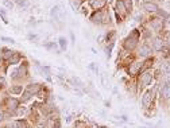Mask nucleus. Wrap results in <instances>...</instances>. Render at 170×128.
Wrapping results in <instances>:
<instances>
[{
  "label": "nucleus",
  "mask_w": 170,
  "mask_h": 128,
  "mask_svg": "<svg viewBox=\"0 0 170 128\" xmlns=\"http://www.w3.org/2000/svg\"><path fill=\"white\" fill-rule=\"evenodd\" d=\"M138 42H139V31L134 30L127 38H126L124 47L127 49V50H134V49L138 46Z\"/></svg>",
  "instance_id": "f257e3e1"
},
{
  "label": "nucleus",
  "mask_w": 170,
  "mask_h": 128,
  "mask_svg": "<svg viewBox=\"0 0 170 128\" xmlns=\"http://www.w3.org/2000/svg\"><path fill=\"white\" fill-rule=\"evenodd\" d=\"M91 20L93 23H107L105 14L103 12V11H96V12L91 16Z\"/></svg>",
  "instance_id": "f03ea898"
},
{
  "label": "nucleus",
  "mask_w": 170,
  "mask_h": 128,
  "mask_svg": "<svg viewBox=\"0 0 170 128\" xmlns=\"http://www.w3.org/2000/svg\"><path fill=\"white\" fill-rule=\"evenodd\" d=\"M152 81V73L150 70H146L145 73H142L140 75V84H142V86H147L151 84Z\"/></svg>",
  "instance_id": "7ed1b4c3"
},
{
  "label": "nucleus",
  "mask_w": 170,
  "mask_h": 128,
  "mask_svg": "<svg viewBox=\"0 0 170 128\" xmlns=\"http://www.w3.org/2000/svg\"><path fill=\"white\" fill-rule=\"evenodd\" d=\"M143 10L145 11H147V12H151V14H154V12H158V5L155 4V3H152V2H145L143 3Z\"/></svg>",
  "instance_id": "20e7f679"
},
{
  "label": "nucleus",
  "mask_w": 170,
  "mask_h": 128,
  "mask_svg": "<svg viewBox=\"0 0 170 128\" xmlns=\"http://www.w3.org/2000/svg\"><path fill=\"white\" fill-rule=\"evenodd\" d=\"M151 100H152V92L151 91L145 92V94H143V97H142V105H143V108H147L150 104H151Z\"/></svg>",
  "instance_id": "39448f33"
},
{
  "label": "nucleus",
  "mask_w": 170,
  "mask_h": 128,
  "mask_svg": "<svg viewBox=\"0 0 170 128\" xmlns=\"http://www.w3.org/2000/svg\"><path fill=\"white\" fill-rule=\"evenodd\" d=\"M116 12H117V15H119L120 18L126 16V14H127L126 7H124V4H123L122 0H117V2H116Z\"/></svg>",
  "instance_id": "423d86ee"
},
{
  "label": "nucleus",
  "mask_w": 170,
  "mask_h": 128,
  "mask_svg": "<svg viewBox=\"0 0 170 128\" xmlns=\"http://www.w3.org/2000/svg\"><path fill=\"white\" fill-rule=\"evenodd\" d=\"M151 53H152V49L150 47L149 45H146L145 43V45L140 46V49H139V55L140 57H149Z\"/></svg>",
  "instance_id": "0eeeda50"
},
{
  "label": "nucleus",
  "mask_w": 170,
  "mask_h": 128,
  "mask_svg": "<svg viewBox=\"0 0 170 128\" xmlns=\"http://www.w3.org/2000/svg\"><path fill=\"white\" fill-rule=\"evenodd\" d=\"M154 50H157V51H161L163 47H165V42H163V39L161 37H157L154 39Z\"/></svg>",
  "instance_id": "6e6552de"
},
{
  "label": "nucleus",
  "mask_w": 170,
  "mask_h": 128,
  "mask_svg": "<svg viewBox=\"0 0 170 128\" xmlns=\"http://www.w3.org/2000/svg\"><path fill=\"white\" fill-rule=\"evenodd\" d=\"M91 4H92V7H93L96 11H100L101 8H104V7H105L107 0H92Z\"/></svg>",
  "instance_id": "1a4fd4ad"
},
{
  "label": "nucleus",
  "mask_w": 170,
  "mask_h": 128,
  "mask_svg": "<svg viewBox=\"0 0 170 128\" xmlns=\"http://www.w3.org/2000/svg\"><path fill=\"white\" fill-rule=\"evenodd\" d=\"M150 24H151V28L154 31H159L161 28H162L163 20H161V19H152L151 22H150Z\"/></svg>",
  "instance_id": "9d476101"
},
{
  "label": "nucleus",
  "mask_w": 170,
  "mask_h": 128,
  "mask_svg": "<svg viewBox=\"0 0 170 128\" xmlns=\"http://www.w3.org/2000/svg\"><path fill=\"white\" fill-rule=\"evenodd\" d=\"M162 96L165 98H170V81H166L162 86Z\"/></svg>",
  "instance_id": "9b49d317"
},
{
  "label": "nucleus",
  "mask_w": 170,
  "mask_h": 128,
  "mask_svg": "<svg viewBox=\"0 0 170 128\" xmlns=\"http://www.w3.org/2000/svg\"><path fill=\"white\" fill-rule=\"evenodd\" d=\"M151 65H152V59H146L145 62L142 63V66H140L139 73H143V72H146V70H147V69H149Z\"/></svg>",
  "instance_id": "f8f14e48"
},
{
  "label": "nucleus",
  "mask_w": 170,
  "mask_h": 128,
  "mask_svg": "<svg viewBox=\"0 0 170 128\" xmlns=\"http://www.w3.org/2000/svg\"><path fill=\"white\" fill-rule=\"evenodd\" d=\"M19 61H21V54H18V53H15V51H14V54L10 57V63H11V65H16Z\"/></svg>",
  "instance_id": "ddd939ff"
},
{
  "label": "nucleus",
  "mask_w": 170,
  "mask_h": 128,
  "mask_svg": "<svg viewBox=\"0 0 170 128\" xmlns=\"http://www.w3.org/2000/svg\"><path fill=\"white\" fill-rule=\"evenodd\" d=\"M23 91V88H22V85H15V86H11V89H10V92L12 93V94H21Z\"/></svg>",
  "instance_id": "4468645a"
},
{
  "label": "nucleus",
  "mask_w": 170,
  "mask_h": 128,
  "mask_svg": "<svg viewBox=\"0 0 170 128\" xmlns=\"http://www.w3.org/2000/svg\"><path fill=\"white\" fill-rule=\"evenodd\" d=\"M8 108L10 109H16L18 108V100L14 97H11L10 100H8Z\"/></svg>",
  "instance_id": "2eb2a0df"
},
{
  "label": "nucleus",
  "mask_w": 170,
  "mask_h": 128,
  "mask_svg": "<svg viewBox=\"0 0 170 128\" xmlns=\"http://www.w3.org/2000/svg\"><path fill=\"white\" fill-rule=\"evenodd\" d=\"M14 127L15 128H27V121L26 120H16L14 123Z\"/></svg>",
  "instance_id": "dca6fc26"
},
{
  "label": "nucleus",
  "mask_w": 170,
  "mask_h": 128,
  "mask_svg": "<svg viewBox=\"0 0 170 128\" xmlns=\"http://www.w3.org/2000/svg\"><path fill=\"white\" fill-rule=\"evenodd\" d=\"M122 2L126 7V11H127V12H131L132 11V0H122Z\"/></svg>",
  "instance_id": "f3484780"
},
{
  "label": "nucleus",
  "mask_w": 170,
  "mask_h": 128,
  "mask_svg": "<svg viewBox=\"0 0 170 128\" xmlns=\"http://www.w3.org/2000/svg\"><path fill=\"white\" fill-rule=\"evenodd\" d=\"M70 5L73 7V10H79L81 7V0H70Z\"/></svg>",
  "instance_id": "a211bd4d"
},
{
  "label": "nucleus",
  "mask_w": 170,
  "mask_h": 128,
  "mask_svg": "<svg viewBox=\"0 0 170 128\" xmlns=\"http://www.w3.org/2000/svg\"><path fill=\"white\" fill-rule=\"evenodd\" d=\"M58 12H59V7H58V5H56V7H53V8H51V11H50L51 16H54V18H56V19H58Z\"/></svg>",
  "instance_id": "6ab92c4d"
},
{
  "label": "nucleus",
  "mask_w": 170,
  "mask_h": 128,
  "mask_svg": "<svg viewBox=\"0 0 170 128\" xmlns=\"http://www.w3.org/2000/svg\"><path fill=\"white\" fill-rule=\"evenodd\" d=\"M58 42H59V46H61L62 50H66V47H68V40H66L65 38H59Z\"/></svg>",
  "instance_id": "aec40b11"
},
{
  "label": "nucleus",
  "mask_w": 170,
  "mask_h": 128,
  "mask_svg": "<svg viewBox=\"0 0 170 128\" xmlns=\"http://www.w3.org/2000/svg\"><path fill=\"white\" fill-rule=\"evenodd\" d=\"M162 39H163V42H166L170 45V31H165V33H163Z\"/></svg>",
  "instance_id": "412c9836"
},
{
  "label": "nucleus",
  "mask_w": 170,
  "mask_h": 128,
  "mask_svg": "<svg viewBox=\"0 0 170 128\" xmlns=\"http://www.w3.org/2000/svg\"><path fill=\"white\" fill-rule=\"evenodd\" d=\"M31 96H33V93H31L30 91H28V89H27V91H26L24 93H23V97H22V101H27L28 100V98H30L31 97Z\"/></svg>",
  "instance_id": "4be33fe9"
},
{
  "label": "nucleus",
  "mask_w": 170,
  "mask_h": 128,
  "mask_svg": "<svg viewBox=\"0 0 170 128\" xmlns=\"http://www.w3.org/2000/svg\"><path fill=\"white\" fill-rule=\"evenodd\" d=\"M19 73H21V75H26V73H27V65H26V63H23V68L21 66Z\"/></svg>",
  "instance_id": "5701e85b"
},
{
  "label": "nucleus",
  "mask_w": 170,
  "mask_h": 128,
  "mask_svg": "<svg viewBox=\"0 0 170 128\" xmlns=\"http://www.w3.org/2000/svg\"><path fill=\"white\" fill-rule=\"evenodd\" d=\"M0 16H2V19H3V22L7 24L8 23V19H7V15H5V12H4V10H0Z\"/></svg>",
  "instance_id": "b1692460"
},
{
  "label": "nucleus",
  "mask_w": 170,
  "mask_h": 128,
  "mask_svg": "<svg viewBox=\"0 0 170 128\" xmlns=\"http://www.w3.org/2000/svg\"><path fill=\"white\" fill-rule=\"evenodd\" d=\"M16 4L21 7H26L27 5V0H16Z\"/></svg>",
  "instance_id": "393cba45"
},
{
  "label": "nucleus",
  "mask_w": 170,
  "mask_h": 128,
  "mask_svg": "<svg viewBox=\"0 0 170 128\" xmlns=\"http://www.w3.org/2000/svg\"><path fill=\"white\" fill-rule=\"evenodd\" d=\"M2 40H4V42H8V43H15V40L12 39V38H7V37H2L0 38Z\"/></svg>",
  "instance_id": "a878e982"
},
{
  "label": "nucleus",
  "mask_w": 170,
  "mask_h": 128,
  "mask_svg": "<svg viewBox=\"0 0 170 128\" xmlns=\"http://www.w3.org/2000/svg\"><path fill=\"white\" fill-rule=\"evenodd\" d=\"M4 5H5L7 8H10V10H11V8L14 7V3L10 2V0H4Z\"/></svg>",
  "instance_id": "bb28decb"
},
{
  "label": "nucleus",
  "mask_w": 170,
  "mask_h": 128,
  "mask_svg": "<svg viewBox=\"0 0 170 128\" xmlns=\"http://www.w3.org/2000/svg\"><path fill=\"white\" fill-rule=\"evenodd\" d=\"M161 51H162V53L165 54L166 57H168V55H169V53H170V49H169V47H166V46H165V47H163V49H162V50H161Z\"/></svg>",
  "instance_id": "cd10ccee"
},
{
  "label": "nucleus",
  "mask_w": 170,
  "mask_h": 128,
  "mask_svg": "<svg viewBox=\"0 0 170 128\" xmlns=\"http://www.w3.org/2000/svg\"><path fill=\"white\" fill-rule=\"evenodd\" d=\"M28 39H30V40H37V39H38V37H37V35H31V34H30V35H28Z\"/></svg>",
  "instance_id": "c85d7f7f"
},
{
  "label": "nucleus",
  "mask_w": 170,
  "mask_h": 128,
  "mask_svg": "<svg viewBox=\"0 0 170 128\" xmlns=\"http://www.w3.org/2000/svg\"><path fill=\"white\" fill-rule=\"evenodd\" d=\"M4 84H5L4 78H0V88H3V86H4Z\"/></svg>",
  "instance_id": "c756f323"
},
{
  "label": "nucleus",
  "mask_w": 170,
  "mask_h": 128,
  "mask_svg": "<svg viewBox=\"0 0 170 128\" xmlns=\"http://www.w3.org/2000/svg\"><path fill=\"white\" fill-rule=\"evenodd\" d=\"M26 112V108H19L18 109V113H19V115H22V113H24Z\"/></svg>",
  "instance_id": "7c9ffc66"
},
{
  "label": "nucleus",
  "mask_w": 170,
  "mask_h": 128,
  "mask_svg": "<svg viewBox=\"0 0 170 128\" xmlns=\"http://www.w3.org/2000/svg\"><path fill=\"white\" fill-rule=\"evenodd\" d=\"M53 128H59V120H56V126H54Z\"/></svg>",
  "instance_id": "2f4dec72"
},
{
  "label": "nucleus",
  "mask_w": 170,
  "mask_h": 128,
  "mask_svg": "<svg viewBox=\"0 0 170 128\" xmlns=\"http://www.w3.org/2000/svg\"><path fill=\"white\" fill-rule=\"evenodd\" d=\"M3 119H4V117H3V113H0V121H2Z\"/></svg>",
  "instance_id": "473e14b6"
},
{
  "label": "nucleus",
  "mask_w": 170,
  "mask_h": 128,
  "mask_svg": "<svg viewBox=\"0 0 170 128\" xmlns=\"http://www.w3.org/2000/svg\"><path fill=\"white\" fill-rule=\"evenodd\" d=\"M97 128H107V127H103V126H97Z\"/></svg>",
  "instance_id": "72a5a7b5"
},
{
  "label": "nucleus",
  "mask_w": 170,
  "mask_h": 128,
  "mask_svg": "<svg viewBox=\"0 0 170 128\" xmlns=\"http://www.w3.org/2000/svg\"><path fill=\"white\" fill-rule=\"evenodd\" d=\"M2 128H11V127H8V126H7V127H2Z\"/></svg>",
  "instance_id": "f704fd0d"
},
{
  "label": "nucleus",
  "mask_w": 170,
  "mask_h": 128,
  "mask_svg": "<svg viewBox=\"0 0 170 128\" xmlns=\"http://www.w3.org/2000/svg\"><path fill=\"white\" fill-rule=\"evenodd\" d=\"M0 62H2V54H0Z\"/></svg>",
  "instance_id": "c9c22d12"
}]
</instances>
